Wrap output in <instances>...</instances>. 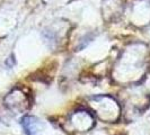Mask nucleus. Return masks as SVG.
Segmentation results:
<instances>
[{
    "label": "nucleus",
    "mask_w": 150,
    "mask_h": 135,
    "mask_svg": "<svg viewBox=\"0 0 150 135\" xmlns=\"http://www.w3.org/2000/svg\"><path fill=\"white\" fill-rule=\"evenodd\" d=\"M22 124L27 135H38L41 129V124L35 117H30V116L24 117Z\"/></svg>",
    "instance_id": "obj_1"
}]
</instances>
